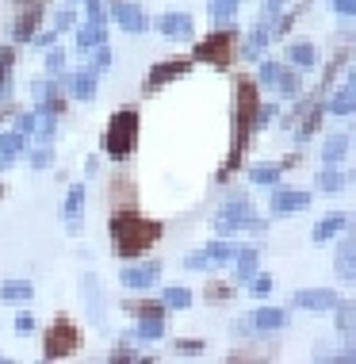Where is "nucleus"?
Listing matches in <instances>:
<instances>
[{"label": "nucleus", "instance_id": "obj_5", "mask_svg": "<svg viewBox=\"0 0 356 364\" xmlns=\"http://www.w3.org/2000/svg\"><path fill=\"white\" fill-rule=\"evenodd\" d=\"M119 208H138V192H134L131 176H119V181H112V211H119Z\"/></svg>", "mask_w": 356, "mask_h": 364}, {"label": "nucleus", "instance_id": "obj_4", "mask_svg": "<svg viewBox=\"0 0 356 364\" xmlns=\"http://www.w3.org/2000/svg\"><path fill=\"white\" fill-rule=\"evenodd\" d=\"M200 62H215V65H230V35H211L207 43L195 46Z\"/></svg>", "mask_w": 356, "mask_h": 364}, {"label": "nucleus", "instance_id": "obj_1", "mask_svg": "<svg viewBox=\"0 0 356 364\" xmlns=\"http://www.w3.org/2000/svg\"><path fill=\"white\" fill-rule=\"evenodd\" d=\"M112 238L123 257H142L161 238V223L138 215V208H119V211H112Z\"/></svg>", "mask_w": 356, "mask_h": 364}, {"label": "nucleus", "instance_id": "obj_3", "mask_svg": "<svg viewBox=\"0 0 356 364\" xmlns=\"http://www.w3.org/2000/svg\"><path fill=\"white\" fill-rule=\"evenodd\" d=\"M46 357H69L77 346H81V330L73 326L69 318H58L50 330H46Z\"/></svg>", "mask_w": 356, "mask_h": 364}, {"label": "nucleus", "instance_id": "obj_6", "mask_svg": "<svg viewBox=\"0 0 356 364\" xmlns=\"http://www.w3.org/2000/svg\"><path fill=\"white\" fill-rule=\"evenodd\" d=\"M226 295H230V291H226L222 284H211V288H207V299H211V303H222Z\"/></svg>", "mask_w": 356, "mask_h": 364}, {"label": "nucleus", "instance_id": "obj_2", "mask_svg": "<svg viewBox=\"0 0 356 364\" xmlns=\"http://www.w3.org/2000/svg\"><path fill=\"white\" fill-rule=\"evenodd\" d=\"M138 142V115L134 112H119L112 123H107V134H104V150L115 154V157H126Z\"/></svg>", "mask_w": 356, "mask_h": 364}]
</instances>
